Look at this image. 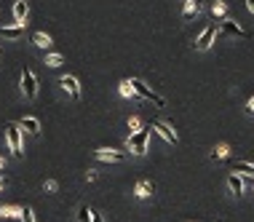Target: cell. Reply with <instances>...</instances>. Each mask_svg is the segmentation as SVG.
Returning a JSON list of instances; mask_svg holds the SVG:
<instances>
[{
	"label": "cell",
	"instance_id": "cell-1",
	"mask_svg": "<svg viewBox=\"0 0 254 222\" xmlns=\"http://www.w3.org/2000/svg\"><path fill=\"white\" fill-rule=\"evenodd\" d=\"M150 131H153V126H145V129L134 131V134H128L126 148H128V152H131V155L142 158V155H145V152L150 150V148H147V142H150Z\"/></svg>",
	"mask_w": 254,
	"mask_h": 222
},
{
	"label": "cell",
	"instance_id": "cell-2",
	"mask_svg": "<svg viewBox=\"0 0 254 222\" xmlns=\"http://www.w3.org/2000/svg\"><path fill=\"white\" fill-rule=\"evenodd\" d=\"M22 140H24V134H22V129H19V123H5V142H8V148L16 158L24 155V142Z\"/></svg>",
	"mask_w": 254,
	"mask_h": 222
},
{
	"label": "cell",
	"instance_id": "cell-3",
	"mask_svg": "<svg viewBox=\"0 0 254 222\" xmlns=\"http://www.w3.org/2000/svg\"><path fill=\"white\" fill-rule=\"evenodd\" d=\"M128 83H131V88H134V94H136V96H142V99L153 102L155 107H166V99H163V96H158V94H155L153 88L147 86L145 80H139V78H131Z\"/></svg>",
	"mask_w": 254,
	"mask_h": 222
},
{
	"label": "cell",
	"instance_id": "cell-4",
	"mask_svg": "<svg viewBox=\"0 0 254 222\" xmlns=\"http://www.w3.org/2000/svg\"><path fill=\"white\" fill-rule=\"evenodd\" d=\"M19 88H22V96H24V99H30V102L38 96V75L32 73V67H24V70H22Z\"/></svg>",
	"mask_w": 254,
	"mask_h": 222
},
{
	"label": "cell",
	"instance_id": "cell-5",
	"mask_svg": "<svg viewBox=\"0 0 254 222\" xmlns=\"http://www.w3.org/2000/svg\"><path fill=\"white\" fill-rule=\"evenodd\" d=\"M214 40H217V22H214V24H209V27H203V32L195 38L193 48H195L198 54H206L211 46H214Z\"/></svg>",
	"mask_w": 254,
	"mask_h": 222
},
{
	"label": "cell",
	"instance_id": "cell-6",
	"mask_svg": "<svg viewBox=\"0 0 254 222\" xmlns=\"http://www.w3.org/2000/svg\"><path fill=\"white\" fill-rule=\"evenodd\" d=\"M217 35L222 38H246V30L238 22H233V19H222L217 27Z\"/></svg>",
	"mask_w": 254,
	"mask_h": 222
},
{
	"label": "cell",
	"instance_id": "cell-7",
	"mask_svg": "<svg viewBox=\"0 0 254 222\" xmlns=\"http://www.w3.org/2000/svg\"><path fill=\"white\" fill-rule=\"evenodd\" d=\"M59 88L70 96L72 102H80V83H78L75 75H62V78H59Z\"/></svg>",
	"mask_w": 254,
	"mask_h": 222
},
{
	"label": "cell",
	"instance_id": "cell-8",
	"mask_svg": "<svg viewBox=\"0 0 254 222\" xmlns=\"http://www.w3.org/2000/svg\"><path fill=\"white\" fill-rule=\"evenodd\" d=\"M150 126H153V129H155L158 134H161V137H163V140H166L169 145H177V142H180V137H177V131L171 129L166 121H153V123H150Z\"/></svg>",
	"mask_w": 254,
	"mask_h": 222
},
{
	"label": "cell",
	"instance_id": "cell-9",
	"mask_svg": "<svg viewBox=\"0 0 254 222\" xmlns=\"http://www.w3.org/2000/svg\"><path fill=\"white\" fill-rule=\"evenodd\" d=\"M24 27H27V22H13L8 27H0V38L3 40H19L24 35Z\"/></svg>",
	"mask_w": 254,
	"mask_h": 222
},
{
	"label": "cell",
	"instance_id": "cell-10",
	"mask_svg": "<svg viewBox=\"0 0 254 222\" xmlns=\"http://www.w3.org/2000/svg\"><path fill=\"white\" fill-rule=\"evenodd\" d=\"M94 155H97L99 161H110V163H121V161H126V152L113 150V148H99V150H94Z\"/></svg>",
	"mask_w": 254,
	"mask_h": 222
},
{
	"label": "cell",
	"instance_id": "cell-11",
	"mask_svg": "<svg viewBox=\"0 0 254 222\" xmlns=\"http://www.w3.org/2000/svg\"><path fill=\"white\" fill-rule=\"evenodd\" d=\"M153 193H155V182H153V179H139V182L134 185V196L139 201L153 198Z\"/></svg>",
	"mask_w": 254,
	"mask_h": 222
},
{
	"label": "cell",
	"instance_id": "cell-12",
	"mask_svg": "<svg viewBox=\"0 0 254 222\" xmlns=\"http://www.w3.org/2000/svg\"><path fill=\"white\" fill-rule=\"evenodd\" d=\"M201 11H203V3H201V0H185V5H182V19H185V22H190V19H195Z\"/></svg>",
	"mask_w": 254,
	"mask_h": 222
},
{
	"label": "cell",
	"instance_id": "cell-13",
	"mask_svg": "<svg viewBox=\"0 0 254 222\" xmlns=\"http://www.w3.org/2000/svg\"><path fill=\"white\" fill-rule=\"evenodd\" d=\"M244 177L241 174H236V171H233V174H228V190H230V196L233 198H241L244 196Z\"/></svg>",
	"mask_w": 254,
	"mask_h": 222
},
{
	"label": "cell",
	"instance_id": "cell-14",
	"mask_svg": "<svg viewBox=\"0 0 254 222\" xmlns=\"http://www.w3.org/2000/svg\"><path fill=\"white\" fill-rule=\"evenodd\" d=\"M19 129H22V134H32V137H38L40 134V121L38 118H32V115H27L19 121Z\"/></svg>",
	"mask_w": 254,
	"mask_h": 222
},
{
	"label": "cell",
	"instance_id": "cell-15",
	"mask_svg": "<svg viewBox=\"0 0 254 222\" xmlns=\"http://www.w3.org/2000/svg\"><path fill=\"white\" fill-rule=\"evenodd\" d=\"M11 13H13V22H27V16H30V3H27V0H16Z\"/></svg>",
	"mask_w": 254,
	"mask_h": 222
},
{
	"label": "cell",
	"instance_id": "cell-16",
	"mask_svg": "<svg viewBox=\"0 0 254 222\" xmlns=\"http://www.w3.org/2000/svg\"><path fill=\"white\" fill-rule=\"evenodd\" d=\"M230 171H236V174H246L254 179V163L249 161H230Z\"/></svg>",
	"mask_w": 254,
	"mask_h": 222
},
{
	"label": "cell",
	"instance_id": "cell-17",
	"mask_svg": "<svg viewBox=\"0 0 254 222\" xmlns=\"http://www.w3.org/2000/svg\"><path fill=\"white\" fill-rule=\"evenodd\" d=\"M32 46L35 48H43V51H49V48L54 46V40L49 32H32Z\"/></svg>",
	"mask_w": 254,
	"mask_h": 222
},
{
	"label": "cell",
	"instance_id": "cell-18",
	"mask_svg": "<svg viewBox=\"0 0 254 222\" xmlns=\"http://www.w3.org/2000/svg\"><path fill=\"white\" fill-rule=\"evenodd\" d=\"M209 11H211V16H214L217 22L228 19V3H225V0H214V3L209 5Z\"/></svg>",
	"mask_w": 254,
	"mask_h": 222
},
{
	"label": "cell",
	"instance_id": "cell-19",
	"mask_svg": "<svg viewBox=\"0 0 254 222\" xmlns=\"http://www.w3.org/2000/svg\"><path fill=\"white\" fill-rule=\"evenodd\" d=\"M230 155V148L225 142H219V145H214L211 148V161H225V158Z\"/></svg>",
	"mask_w": 254,
	"mask_h": 222
},
{
	"label": "cell",
	"instance_id": "cell-20",
	"mask_svg": "<svg viewBox=\"0 0 254 222\" xmlns=\"http://www.w3.org/2000/svg\"><path fill=\"white\" fill-rule=\"evenodd\" d=\"M43 65L46 67H59V65H64V57H62V54H46Z\"/></svg>",
	"mask_w": 254,
	"mask_h": 222
},
{
	"label": "cell",
	"instance_id": "cell-21",
	"mask_svg": "<svg viewBox=\"0 0 254 222\" xmlns=\"http://www.w3.org/2000/svg\"><path fill=\"white\" fill-rule=\"evenodd\" d=\"M75 217H78V222H91V206H88V204H80Z\"/></svg>",
	"mask_w": 254,
	"mask_h": 222
},
{
	"label": "cell",
	"instance_id": "cell-22",
	"mask_svg": "<svg viewBox=\"0 0 254 222\" xmlns=\"http://www.w3.org/2000/svg\"><path fill=\"white\" fill-rule=\"evenodd\" d=\"M118 91H121V96H126V99H131V96H134V88H131V83H128V80H121Z\"/></svg>",
	"mask_w": 254,
	"mask_h": 222
},
{
	"label": "cell",
	"instance_id": "cell-23",
	"mask_svg": "<svg viewBox=\"0 0 254 222\" xmlns=\"http://www.w3.org/2000/svg\"><path fill=\"white\" fill-rule=\"evenodd\" d=\"M19 220H22V222H38V220H35V212H32L30 206H24V209L19 212Z\"/></svg>",
	"mask_w": 254,
	"mask_h": 222
},
{
	"label": "cell",
	"instance_id": "cell-24",
	"mask_svg": "<svg viewBox=\"0 0 254 222\" xmlns=\"http://www.w3.org/2000/svg\"><path fill=\"white\" fill-rule=\"evenodd\" d=\"M19 206H3V214H0V217H5V220H13V217H19Z\"/></svg>",
	"mask_w": 254,
	"mask_h": 222
},
{
	"label": "cell",
	"instance_id": "cell-25",
	"mask_svg": "<svg viewBox=\"0 0 254 222\" xmlns=\"http://www.w3.org/2000/svg\"><path fill=\"white\" fill-rule=\"evenodd\" d=\"M128 129H131V134H134V131H139V129H142V121H139V115H131V118H128Z\"/></svg>",
	"mask_w": 254,
	"mask_h": 222
},
{
	"label": "cell",
	"instance_id": "cell-26",
	"mask_svg": "<svg viewBox=\"0 0 254 222\" xmlns=\"http://www.w3.org/2000/svg\"><path fill=\"white\" fill-rule=\"evenodd\" d=\"M43 190H46V193H57V190H59V185L54 182V179H46V182H43Z\"/></svg>",
	"mask_w": 254,
	"mask_h": 222
},
{
	"label": "cell",
	"instance_id": "cell-27",
	"mask_svg": "<svg viewBox=\"0 0 254 222\" xmlns=\"http://www.w3.org/2000/svg\"><path fill=\"white\" fill-rule=\"evenodd\" d=\"M91 222H105L102 212H99V209H94V206H91Z\"/></svg>",
	"mask_w": 254,
	"mask_h": 222
},
{
	"label": "cell",
	"instance_id": "cell-28",
	"mask_svg": "<svg viewBox=\"0 0 254 222\" xmlns=\"http://www.w3.org/2000/svg\"><path fill=\"white\" fill-rule=\"evenodd\" d=\"M244 110H246V115H254V96H252L249 102H246V107H244Z\"/></svg>",
	"mask_w": 254,
	"mask_h": 222
},
{
	"label": "cell",
	"instance_id": "cell-29",
	"mask_svg": "<svg viewBox=\"0 0 254 222\" xmlns=\"http://www.w3.org/2000/svg\"><path fill=\"white\" fill-rule=\"evenodd\" d=\"M86 179H88V182H94V179H97V171H94V169L86 171Z\"/></svg>",
	"mask_w": 254,
	"mask_h": 222
},
{
	"label": "cell",
	"instance_id": "cell-30",
	"mask_svg": "<svg viewBox=\"0 0 254 222\" xmlns=\"http://www.w3.org/2000/svg\"><path fill=\"white\" fill-rule=\"evenodd\" d=\"M246 8H249V13H254V0H246Z\"/></svg>",
	"mask_w": 254,
	"mask_h": 222
},
{
	"label": "cell",
	"instance_id": "cell-31",
	"mask_svg": "<svg viewBox=\"0 0 254 222\" xmlns=\"http://www.w3.org/2000/svg\"><path fill=\"white\" fill-rule=\"evenodd\" d=\"M3 187H5V177H0V190H3Z\"/></svg>",
	"mask_w": 254,
	"mask_h": 222
},
{
	"label": "cell",
	"instance_id": "cell-32",
	"mask_svg": "<svg viewBox=\"0 0 254 222\" xmlns=\"http://www.w3.org/2000/svg\"><path fill=\"white\" fill-rule=\"evenodd\" d=\"M3 166H5V161H3V158H0V169H3Z\"/></svg>",
	"mask_w": 254,
	"mask_h": 222
},
{
	"label": "cell",
	"instance_id": "cell-33",
	"mask_svg": "<svg viewBox=\"0 0 254 222\" xmlns=\"http://www.w3.org/2000/svg\"><path fill=\"white\" fill-rule=\"evenodd\" d=\"M0 57H3V48H0Z\"/></svg>",
	"mask_w": 254,
	"mask_h": 222
},
{
	"label": "cell",
	"instance_id": "cell-34",
	"mask_svg": "<svg viewBox=\"0 0 254 222\" xmlns=\"http://www.w3.org/2000/svg\"><path fill=\"white\" fill-rule=\"evenodd\" d=\"M0 214H3V206H0Z\"/></svg>",
	"mask_w": 254,
	"mask_h": 222
},
{
	"label": "cell",
	"instance_id": "cell-35",
	"mask_svg": "<svg viewBox=\"0 0 254 222\" xmlns=\"http://www.w3.org/2000/svg\"><path fill=\"white\" fill-rule=\"evenodd\" d=\"M219 222H222V220H219Z\"/></svg>",
	"mask_w": 254,
	"mask_h": 222
}]
</instances>
